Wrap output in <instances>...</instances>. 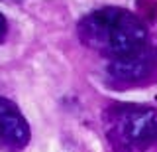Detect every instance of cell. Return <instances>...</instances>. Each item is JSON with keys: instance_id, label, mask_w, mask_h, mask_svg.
<instances>
[{"instance_id": "cell-5", "label": "cell", "mask_w": 157, "mask_h": 152, "mask_svg": "<svg viewBox=\"0 0 157 152\" xmlns=\"http://www.w3.org/2000/svg\"><path fill=\"white\" fill-rule=\"evenodd\" d=\"M6 34H8V22L4 18V14H0V42L6 38Z\"/></svg>"}, {"instance_id": "cell-1", "label": "cell", "mask_w": 157, "mask_h": 152, "mask_svg": "<svg viewBox=\"0 0 157 152\" xmlns=\"http://www.w3.org/2000/svg\"><path fill=\"white\" fill-rule=\"evenodd\" d=\"M77 36L88 50L110 60L126 57L145 47L147 26L136 12L102 6L77 22Z\"/></svg>"}, {"instance_id": "cell-4", "label": "cell", "mask_w": 157, "mask_h": 152, "mask_svg": "<svg viewBox=\"0 0 157 152\" xmlns=\"http://www.w3.org/2000/svg\"><path fill=\"white\" fill-rule=\"evenodd\" d=\"M32 130L14 101L0 97V148L4 152H20L29 144Z\"/></svg>"}, {"instance_id": "cell-2", "label": "cell", "mask_w": 157, "mask_h": 152, "mask_svg": "<svg viewBox=\"0 0 157 152\" xmlns=\"http://www.w3.org/2000/svg\"><path fill=\"white\" fill-rule=\"evenodd\" d=\"M112 152H147L157 144V111L137 103H112L102 113Z\"/></svg>"}, {"instance_id": "cell-3", "label": "cell", "mask_w": 157, "mask_h": 152, "mask_svg": "<svg viewBox=\"0 0 157 152\" xmlns=\"http://www.w3.org/2000/svg\"><path fill=\"white\" fill-rule=\"evenodd\" d=\"M157 75V51L151 47L132 53L126 57L110 60L106 65V77L114 87H140L155 81Z\"/></svg>"}, {"instance_id": "cell-6", "label": "cell", "mask_w": 157, "mask_h": 152, "mask_svg": "<svg viewBox=\"0 0 157 152\" xmlns=\"http://www.w3.org/2000/svg\"><path fill=\"white\" fill-rule=\"evenodd\" d=\"M4 2H24V0H4Z\"/></svg>"}]
</instances>
